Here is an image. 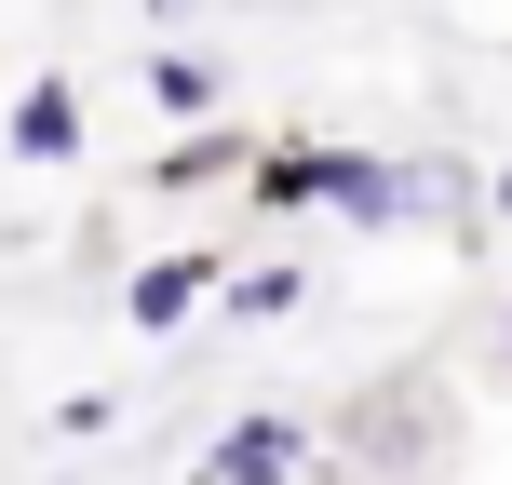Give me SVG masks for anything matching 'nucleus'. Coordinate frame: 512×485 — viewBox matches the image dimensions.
<instances>
[{"label":"nucleus","instance_id":"nucleus-5","mask_svg":"<svg viewBox=\"0 0 512 485\" xmlns=\"http://www.w3.org/2000/svg\"><path fill=\"white\" fill-rule=\"evenodd\" d=\"M216 297H230V324H283V310L310 297V270H297V256H256V270H230Z\"/></svg>","mask_w":512,"mask_h":485},{"label":"nucleus","instance_id":"nucleus-3","mask_svg":"<svg viewBox=\"0 0 512 485\" xmlns=\"http://www.w3.org/2000/svg\"><path fill=\"white\" fill-rule=\"evenodd\" d=\"M14 162H81V81H27L14 95Z\"/></svg>","mask_w":512,"mask_h":485},{"label":"nucleus","instance_id":"nucleus-2","mask_svg":"<svg viewBox=\"0 0 512 485\" xmlns=\"http://www.w3.org/2000/svg\"><path fill=\"white\" fill-rule=\"evenodd\" d=\"M216 283H230V256H216V243H176V256H149V270L122 283V324H135V337H176Z\"/></svg>","mask_w":512,"mask_h":485},{"label":"nucleus","instance_id":"nucleus-9","mask_svg":"<svg viewBox=\"0 0 512 485\" xmlns=\"http://www.w3.org/2000/svg\"><path fill=\"white\" fill-rule=\"evenodd\" d=\"M499 378H512V310H499Z\"/></svg>","mask_w":512,"mask_h":485},{"label":"nucleus","instance_id":"nucleus-8","mask_svg":"<svg viewBox=\"0 0 512 485\" xmlns=\"http://www.w3.org/2000/svg\"><path fill=\"white\" fill-rule=\"evenodd\" d=\"M486 203H499V216H512V162H499V189H486Z\"/></svg>","mask_w":512,"mask_h":485},{"label":"nucleus","instance_id":"nucleus-6","mask_svg":"<svg viewBox=\"0 0 512 485\" xmlns=\"http://www.w3.org/2000/svg\"><path fill=\"white\" fill-rule=\"evenodd\" d=\"M149 95L203 122V108H216V54H149Z\"/></svg>","mask_w":512,"mask_h":485},{"label":"nucleus","instance_id":"nucleus-7","mask_svg":"<svg viewBox=\"0 0 512 485\" xmlns=\"http://www.w3.org/2000/svg\"><path fill=\"white\" fill-rule=\"evenodd\" d=\"M149 176H162V189H203V176H243V149H230V135H189V149L149 162Z\"/></svg>","mask_w":512,"mask_h":485},{"label":"nucleus","instance_id":"nucleus-1","mask_svg":"<svg viewBox=\"0 0 512 485\" xmlns=\"http://www.w3.org/2000/svg\"><path fill=\"white\" fill-rule=\"evenodd\" d=\"M297 472H310V418H297V405H243L230 432L203 445L189 485H297Z\"/></svg>","mask_w":512,"mask_h":485},{"label":"nucleus","instance_id":"nucleus-4","mask_svg":"<svg viewBox=\"0 0 512 485\" xmlns=\"http://www.w3.org/2000/svg\"><path fill=\"white\" fill-rule=\"evenodd\" d=\"M337 162H351V149H310V135H283V149H256V162H243V189H256V203H337Z\"/></svg>","mask_w":512,"mask_h":485}]
</instances>
